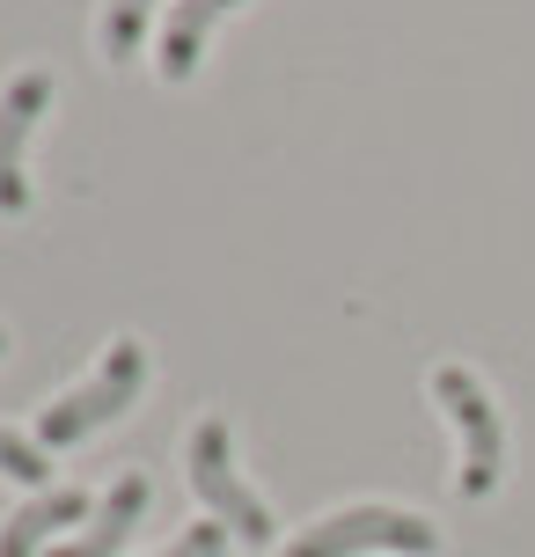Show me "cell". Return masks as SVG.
<instances>
[{"mask_svg": "<svg viewBox=\"0 0 535 557\" xmlns=\"http://www.w3.org/2000/svg\"><path fill=\"white\" fill-rule=\"evenodd\" d=\"M191 492L206 499V513H213L221 529H235V543L272 550L279 521H272V506L257 499L250 484H242V470H235V433H227V418H198V433H191Z\"/></svg>", "mask_w": 535, "mask_h": 557, "instance_id": "obj_3", "label": "cell"}, {"mask_svg": "<svg viewBox=\"0 0 535 557\" xmlns=\"http://www.w3.org/2000/svg\"><path fill=\"white\" fill-rule=\"evenodd\" d=\"M0 476H15V484H45V447L0 425Z\"/></svg>", "mask_w": 535, "mask_h": 557, "instance_id": "obj_10", "label": "cell"}, {"mask_svg": "<svg viewBox=\"0 0 535 557\" xmlns=\"http://www.w3.org/2000/svg\"><path fill=\"white\" fill-rule=\"evenodd\" d=\"M366 550L433 557L440 550V529L425 513H403V506H338V513L309 521L279 557H366Z\"/></svg>", "mask_w": 535, "mask_h": 557, "instance_id": "obj_4", "label": "cell"}, {"mask_svg": "<svg viewBox=\"0 0 535 557\" xmlns=\"http://www.w3.org/2000/svg\"><path fill=\"white\" fill-rule=\"evenodd\" d=\"M154 557H227V529L221 521H191L170 550H154Z\"/></svg>", "mask_w": 535, "mask_h": 557, "instance_id": "obj_11", "label": "cell"}, {"mask_svg": "<svg viewBox=\"0 0 535 557\" xmlns=\"http://www.w3.org/2000/svg\"><path fill=\"white\" fill-rule=\"evenodd\" d=\"M147 15H154V0H111V8H103V59H111V66L140 52Z\"/></svg>", "mask_w": 535, "mask_h": 557, "instance_id": "obj_9", "label": "cell"}, {"mask_svg": "<svg viewBox=\"0 0 535 557\" xmlns=\"http://www.w3.org/2000/svg\"><path fill=\"white\" fill-rule=\"evenodd\" d=\"M140 389H147V345H140V337H111L82 389L52 396V404L37 411V447L52 455V447H74V441H88V433H103L111 418L133 411V396H140Z\"/></svg>", "mask_w": 535, "mask_h": 557, "instance_id": "obj_1", "label": "cell"}, {"mask_svg": "<svg viewBox=\"0 0 535 557\" xmlns=\"http://www.w3.org/2000/svg\"><path fill=\"white\" fill-rule=\"evenodd\" d=\"M52 111V74H15L0 88V213H23L29 206V176H23V147L37 133V117Z\"/></svg>", "mask_w": 535, "mask_h": 557, "instance_id": "obj_5", "label": "cell"}, {"mask_svg": "<svg viewBox=\"0 0 535 557\" xmlns=\"http://www.w3.org/2000/svg\"><path fill=\"white\" fill-rule=\"evenodd\" d=\"M235 8H242V0H176L170 23H162V52H154L162 82H191V66H198V52H206L213 23L235 15Z\"/></svg>", "mask_w": 535, "mask_h": 557, "instance_id": "obj_8", "label": "cell"}, {"mask_svg": "<svg viewBox=\"0 0 535 557\" xmlns=\"http://www.w3.org/2000/svg\"><path fill=\"white\" fill-rule=\"evenodd\" d=\"M88 513H96V499H88L82 484H52V492L23 499L0 521V557H52L59 535L74 529V521H88Z\"/></svg>", "mask_w": 535, "mask_h": 557, "instance_id": "obj_6", "label": "cell"}, {"mask_svg": "<svg viewBox=\"0 0 535 557\" xmlns=\"http://www.w3.org/2000/svg\"><path fill=\"white\" fill-rule=\"evenodd\" d=\"M140 513H147V476L133 470V476H117L111 492L96 499L88 529H82V535H66L52 557H117V550H125V535L140 529Z\"/></svg>", "mask_w": 535, "mask_h": 557, "instance_id": "obj_7", "label": "cell"}, {"mask_svg": "<svg viewBox=\"0 0 535 557\" xmlns=\"http://www.w3.org/2000/svg\"><path fill=\"white\" fill-rule=\"evenodd\" d=\"M0 352H8V331H0Z\"/></svg>", "mask_w": 535, "mask_h": 557, "instance_id": "obj_12", "label": "cell"}, {"mask_svg": "<svg viewBox=\"0 0 535 557\" xmlns=\"http://www.w3.org/2000/svg\"><path fill=\"white\" fill-rule=\"evenodd\" d=\"M433 404L455 418L462 433V470H455V492L462 499H492L499 476H507V425H499V404L470 367H433Z\"/></svg>", "mask_w": 535, "mask_h": 557, "instance_id": "obj_2", "label": "cell"}]
</instances>
